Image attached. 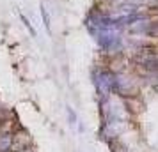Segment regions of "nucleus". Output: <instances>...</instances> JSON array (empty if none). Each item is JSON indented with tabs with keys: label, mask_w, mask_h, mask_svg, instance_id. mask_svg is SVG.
I'll return each mask as SVG.
<instances>
[{
	"label": "nucleus",
	"mask_w": 158,
	"mask_h": 152,
	"mask_svg": "<svg viewBox=\"0 0 158 152\" xmlns=\"http://www.w3.org/2000/svg\"><path fill=\"white\" fill-rule=\"evenodd\" d=\"M39 13H41V18H43V23H44L46 32H50L52 30V27H50V14H48V11H46V7H44L43 4L39 6Z\"/></svg>",
	"instance_id": "obj_1"
},
{
	"label": "nucleus",
	"mask_w": 158,
	"mask_h": 152,
	"mask_svg": "<svg viewBox=\"0 0 158 152\" xmlns=\"http://www.w3.org/2000/svg\"><path fill=\"white\" fill-rule=\"evenodd\" d=\"M20 18H22L23 25H25V27H27V29H29L30 36H34V37H36V29H34V27H32V23H30L29 20H27V16H25V14H20Z\"/></svg>",
	"instance_id": "obj_2"
}]
</instances>
